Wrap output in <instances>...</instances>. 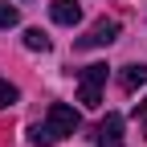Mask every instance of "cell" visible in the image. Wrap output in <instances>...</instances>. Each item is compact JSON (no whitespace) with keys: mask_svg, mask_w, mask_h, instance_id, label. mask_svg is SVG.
Masks as SVG:
<instances>
[{"mask_svg":"<svg viewBox=\"0 0 147 147\" xmlns=\"http://www.w3.org/2000/svg\"><path fill=\"white\" fill-rule=\"evenodd\" d=\"M29 143H33V147H53L57 139H53V131H49L45 123H33V127H29Z\"/></svg>","mask_w":147,"mask_h":147,"instance_id":"obj_7","label":"cell"},{"mask_svg":"<svg viewBox=\"0 0 147 147\" xmlns=\"http://www.w3.org/2000/svg\"><path fill=\"white\" fill-rule=\"evenodd\" d=\"M106 61H94V65H86L82 69V82H78V102L86 110H98L102 106V86H106Z\"/></svg>","mask_w":147,"mask_h":147,"instance_id":"obj_1","label":"cell"},{"mask_svg":"<svg viewBox=\"0 0 147 147\" xmlns=\"http://www.w3.org/2000/svg\"><path fill=\"white\" fill-rule=\"evenodd\" d=\"M49 16L57 25H78L82 21V4H78V0H53V4H49Z\"/></svg>","mask_w":147,"mask_h":147,"instance_id":"obj_5","label":"cell"},{"mask_svg":"<svg viewBox=\"0 0 147 147\" xmlns=\"http://www.w3.org/2000/svg\"><path fill=\"white\" fill-rule=\"evenodd\" d=\"M16 21H21V12H16L8 0H0V29H12Z\"/></svg>","mask_w":147,"mask_h":147,"instance_id":"obj_10","label":"cell"},{"mask_svg":"<svg viewBox=\"0 0 147 147\" xmlns=\"http://www.w3.org/2000/svg\"><path fill=\"white\" fill-rule=\"evenodd\" d=\"M16 98H21V90H16L8 78H0V110H4V106H12Z\"/></svg>","mask_w":147,"mask_h":147,"instance_id":"obj_9","label":"cell"},{"mask_svg":"<svg viewBox=\"0 0 147 147\" xmlns=\"http://www.w3.org/2000/svg\"><path fill=\"white\" fill-rule=\"evenodd\" d=\"M98 147H123V115H106L98 123Z\"/></svg>","mask_w":147,"mask_h":147,"instance_id":"obj_4","label":"cell"},{"mask_svg":"<svg viewBox=\"0 0 147 147\" xmlns=\"http://www.w3.org/2000/svg\"><path fill=\"white\" fill-rule=\"evenodd\" d=\"M78 123H82V115H78L74 106H65V102H53V106H49V115H45V127L53 131V139L74 135V131H78Z\"/></svg>","mask_w":147,"mask_h":147,"instance_id":"obj_2","label":"cell"},{"mask_svg":"<svg viewBox=\"0 0 147 147\" xmlns=\"http://www.w3.org/2000/svg\"><path fill=\"white\" fill-rule=\"evenodd\" d=\"M119 82H123V90H139V86H147V65H143V61H139V65H123Z\"/></svg>","mask_w":147,"mask_h":147,"instance_id":"obj_6","label":"cell"},{"mask_svg":"<svg viewBox=\"0 0 147 147\" xmlns=\"http://www.w3.org/2000/svg\"><path fill=\"white\" fill-rule=\"evenodd\" d=\"M115 37H119V21H106V16H102V21L90 29L86 37H78L74 45H78V49H106L110 41H115Z\"/></svg>","mask_w":147,"mask_h":147,"instance_id":"obj_3","label":"cell"},{"mask_svg":"<svg viewBox=\"0 0 147 147\" xmlns=\"http://www.w3.org/2000/svg\"><path fill=\"white\" fill-rule=\"evenodd\" d=\"M25 49H33V53H45V49H49V37H45L41 29H25Z\"/></svg>","mask_w":147,"mask_h":147,"instance_id":"obj_8","label":"cell"},{"mask_svg":"<svg viewBox=\"0 0 147 147\" xmlns=\"http://www.w3.org/2000/svg\"><path fill=\"white\" fill-rule=\"evenodd\" d=\"M139 123H143V131H147V102H139Z\"/></svg>","mask_w":147,"mask_h":147,"instance_id":"obj_11","label":"cell"}]
</instances>
